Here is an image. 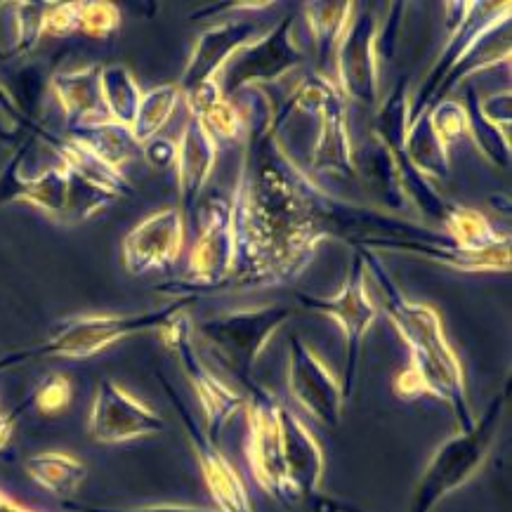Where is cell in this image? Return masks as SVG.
I'll return each mask as SVG.
<instances>
[{"label":"cell","instance_id":"6da1fadb","mask_svg":"<svg viewBox=\"0 0 512 512\" xmlns=\"http://www.w3.org/2000/svg\"><path fill=\"white\" fill-rule=\"evenodd\" d=\"M246 152L236 182V265L222 291L281 286L310 267L324 234L326 192L279 140L265 88L248 90Z\"/></svg>","mask_w":512,"mask_h":512},{"label":"cell","instance_id":"7a4b0ae2","mask_svg":"<svg viewBox=\"0 0 512 512\" xmlns=\"http://www.w3.org/2000/svg\"><path fill=\"white\" fill-rule=\"evenodd\" d=\"M364 260L369 281L378 288L376 305L385 312L387 321L395 326L399 338L409 347V366L399 373L392 390L399 399L432 397L444 402L454 413L461 430L475 425V411L468 399L465 371L449 338H446L442 317L435 307L413 303L387 272L383 255L371 248H354Z\"/></svg>","mask_w":512,"mask_h":512},{"label":"cell","instance_id":"3957f363","mask_svg":"<svg viewBox=\"0 0 512 512\" xmlns=\"http://www.w3.org/2000/svg\"><path fill=\"white\" fill-rule=\"evenodd\" d=\"M248 390L246 461L258 487L286 508L319 494L324 482V451L317 437L267 387Z\"/></svg>","mask_w":512,"mask_h":512},{"label":"cell","instance_id":"277c9868","mask_svg":"<svg viewBox=\"0 0 512 512\" xmlns=\"http://www.w3.org/2000/svg\"><path fill=\"white\" fill-rule=\"evenodd\" d=\"M192 303L194 300L180 298L173 300L170 305L159 307V310L142 314H78V317H67L52 328L50 336L43 343L3 354L0 357V371L48 357L90 359L118 343V340L137 336V333L144 331H159L163 324H168L175 314L185 312Z\"/></svg>","mask_w":512,"mask_h":512},{"label":"cell","instance_id":"5b68a950","mask_svg":"<svg viewBox=\"0 0 512 512\" xmlns=\"http://www.w3.org/2000/svg\"><path fill=\"white\" fill-rule=\"evenodd\" d=\"M508 402L510 380L470 430H461L439 446L418 479L411 496V512H432L446 496L454 494L477 475L496 442Z\"/></svg>","mask_w":512,"mask_h":512},{"label":"cell","instance_id":"8992f818","mask_svg":"<svg viewBox=\"0 0 512 512\" xmlns=\"http://www.w3.org/2000/svg\"><path fill=\"white\" fill-rule=\"evenodd\" d=\"M345 107L347 100L338 90L336 81L317 74V71L295 85L291 97L281 107H274V126H277L279 133L295 111H303V114H312L317 118V142H314L307 173L343 177V180L357 177Z\"/></svg>","mask_w":512,"mask_h":512},{"label":"cell","instance_id":"52a82bcc","mask_svg":"<svg viewBox=\"0 0 512 512\" xmlns=\"http://www.w3.org/2000/svg\"><path fill=\"white\" fill-rule=\"evenodd\" d=\"M199 239L189 265L180 279H170L156 286V293L170 295L180 300H196L201 295L220 293V288L234 272L236 265V225H234V203L222 194L208 196L199 210Z\"/></svg>","mask_w":512,"mask_h":512},{"label":"cell","instance_id":"ba28073f","mask_svg":"<svg viewBox=\"0 0 512 512\" xmlns=\"http://www.w3.org/2000/svg\"><path fill=\"white\" fill-rule=\"evenodd\" d=\"M293 317V307L267 305L255 310H234L203 319L196 324L203 343L220 359V364L248 387L255 383L253 371L269 340Z\"/></svg>","mask_w":512,"mask_h":512},{"label":"cell","instance_id":"9c48e42d","mask_svg":"<svg viewBox=\"0 0 512 512\" xmlns=\"http://www.w3.org/2000/svg\"><path fill=\"white\" fill-rule=\"evenodd\" d=\"M159 338L175 354L177 361H180L182 373H185L189 385H192L196 397H199V406L203 413V432L215 444H220L222 430L227 428L229 420L236 413L246 409L248 397L215 376L213 369L199 357L194 345V324L187 317V312L175 314L168 324H163L159 328Z\"/></svg>","mask_w":512,"mask_h":512},{"label":"cell","instance_id":"30bf717a","mask_svg":"<svg viewBox=\"0 0 512 512\" xmlns=\"http://www.w3.org/2000/svg\"><path fill=\"white\" fill-rule=\"evenodd\" d=\"M298 303L305 307V310L317 312L321 317H328L340 328L345 338V376L340 383H343L345 399H350L354 380H357V366H359V354L361 345H364L366 333L371 331V326L376 324L378 319V305L376 300L371 298L369 293V272H366L364 260L361 255L354 251L350 274H347L343 286L336 295H328V298H321V295H310V293H298L295 295Z\"/></svg>","mask_w":512,"mask_h":512},{"label":"cell","instance_id":"8fae6325","mask_svg":"<svg viewBox=\"0 0 512 512\" xmlns=\"http://www.w3.org/2000/svg\"><path fill=\"white\" fill-rule=\"evenodd\" d=\"M305 62V52L293 36V17L286 15L272 31L255 38L229 59L218 76L227 100L262 85H272Z\"/></svg>","mask_w":512,"mask_h":512},{"label":"cell","instance_id":"7c38bea8","mask_svg":"<svg viewBox=\"0 0 512 512\" xmlns=\"http://www.w3.org/2000/svg\"><path fill=\"white\" fill-rule=\"evenodd\" d=\"M378 31V15L371 8L354 15L333 62V71L338 74L336 85L345 100L369 109H378L380 104Z\"/></svg>","mask_w":512,"mask_h":512},{"label":"cell","instance_id":"4fadbf2b","mask_svg":"<svg viewBox=\"0 0 512 512\" xmlns=\"http://www.w3.org/2000/svg\"><path fill=\"white\" fill-rule=\"evenodd\" d=\"M288 392L324 428H338L343 420L347 402L343 383L300 336L288 340Z\"/></svg>","mask_w":512,"mask_h":512},{"label":"cell","instance_id":"5bb4252c","mask_svg":"<svg viewBox=\"0 0 512 512\" xmlns=\"http://www.w3.org/2000/svg\"><path fill=\"white\" fill-rule=\"evenodd\" d=\"M163 430L166 420L159 413L111 378L102 380L88 418V432L97 444L133 442V439L159 435Z\"/></svg>","mask_w":512,"mask_h":512},{"label":"cell","instance_id":"9a60e30c","mask_svg":"<svg viewBox=\"0 0 512 512\" xmlns=\"http://www.w3.org/2000/svg\"><path fill=\"white\" fill-rule=\"evenodd\" d=\"M161 383L166 387L170 402H173L175 411L180 413L182 425H185L187 439L192 444L196 461H199L203 482L213 496L215 505H218L220 512H253L251 496H248V489L244 479L239 477V472L234 470V465L227 461L225 454L220 451V444H215L210 439L199 423H196V416L192 409L177 397L175 387L168 383L166 378L161 376Z\"/></svg>","mask_w":512,"mask_h":512},{"label":"cell","instance_id":"2e32d148","mask_svg":"<svg viewBox=\"0 0 512 512\" xmlns=\"http://www.w3.org/2000/svg\"><path fill=\"white\" fill-rule=\"evenodd\" d=\"M185 246V215L177 208H163L144 218L123 239V267L133 277L163 269L180 258Z\"/></svg>","mask_w":512,"mask_h":512},{"label":"cell","instance_id":"e0dca14e","mask_svg":"<svg viewBox=\"0 0 512 512\" xmlns=\"http://www.w3.org/2000/svg\"><path fill=\"white\" fill-rule=\"evenodd\" d=\"M262 36V26L253 19H229V22L215 24L196 38L192 55L185 71H182L180 88L182 97L194 93L196 88L215 81L225 69V64L239 52L244 45L253 43Z\"/></svg>","mask_w":512,"mask_h":512},{"label":"cell","instance_id":"ac0fdd59","mask_svg":"<svg viewBox=\"0 0 512 512\" xmlns=\"http://www.w3.org/2000/svg\"><path fill=\"white\" fill-rule=\"evenodd\" d=\"M175 156L177 170V189H180L182 215L192 218L196 213V203L201 199L203 187L208 185L210 175H213L215 163H218L220 142L208 133L206 126L196 118H189L182 128Z\"/></svg>","mask_w":512,"mask_h":512},{"label":"cell","instance_id":"d6986e66","mask_svg":"<svg viewBox=\"0 0 512 512\" xmlns=\"http://www.w3.org/2000/svg\"><path fill=\"white\" fill-rule=\"evenodd\" d=\"M102 67H83L74 71H57L50 78V90L55 93L64 114L67 130L111 123L102 97Z\"/></svg>","mask_w":512,"mask_h":512},{"label":"cell","instance_id":"ffe728a7","mask_svg":"<svg viewBox=\"0 0 512 512\" xmlns=\"http://www.w3.org/2000/svg\"><path fill=\"white\" fill-rule=\"evenodd\" d=\"M508 59H510V3H505L503 10L482 26V31H479L475 41L468 45V50H465L463 57L458 59L456 67L449 71V76H446L442 85H439L435 104L446 100L451 90H454L458 83H463L465 78L475 76L479 71L498 67V64L508 62ZM435 104H432V107H435Z\"/></svg>","mask_w":512,"mask_h":512},{"label":"cell","instance_id":"44dd1931","mask_svg":"<svg viewBox=\"0 0 512 512\" xmlns=\"http://www.w3.org/2000/svg\"><path fill=\"white\" fill-rule=\"evenodd\" d=\"M354 170L364 180V187L378 203H383L387 213L409 208L402 182H399L397 166L392 154L387 152L383 142H378L371 135V142L361 149H354Z\"/></svg>","mask_w":512,"mask_h":512},{"label":"cell","instance_id":"7402d4cb","mask_svg":"<svg viewBox=\"0 0 512 512\" xmlns=\"http://www.w3.org/2000/svg\"><path fill=\"white\" fill-rule=\"evenodd\" d=\"M189 114L196 121H201L203 126L215 140H227V142H246V133H248V123L246 116L241 114V109L236 107L232 100H227L222 95L218 78L210 81L201 88H196L194 93L185 95Z\"/></svg>","mask_w":512,"mask_h":512},{"label":"cell","instance_id":"603a6c76","mask_svg":"<svg viewBox=\"0 0 512 512\" xmlns=\"http://www.w3.org/2000/svg\"><path fill=\"white\" fill-rule=\"evenodd\" d=\"M38 133H41L43 140L50 144L52 152L62 159L64 166H69L74 173L85 177L88 182H93V185L116 194L118 199H126V196L135 194L133 185H130V180L121 173V170L111 168L109 163H104L100 156L90 152L88 147H83L81 142L71 140V137L52 135L48 130H41V128H38Z\"/></svg>","mask_w":512,"mask_h":512},{"label":"cell","instance_id":"cb8c5ba5","mask_svg":"<svg viewBox=\"0 0 512 512\" xmlns=\"http://www.w3.org/2000/svg\"><path fill=\"white\" fill-rule=\"evenodd\" d=\"M354 3H305L307 26L312 31L314 41V59H317V74L328 76L336 62V52L343 43L350 26Z\"/></svg>","mask_w":512,"mask_h":512},{"label":"cell","instance_id":"d4e9b609","mask_svg":"<svg viewBox=\"0 0 512 512\" xmlns=\"http://www.w3.org/2000/svg\"><path fill=\"white\" fill-rule=\"evenodd\" d=\"M404 156L418 173L428 180H446L451 170L449 144L442 140L437 128L432 126L428 111L413 118L404 137Z\"/></svg>","mask_w":512,"mask_h":512},{"label":"cell","instance_id":"484cf974","mask_svg":"<svg viewBox=\"0 0 512 512\" xmlns=\"http://www.w3.org/2000/svg\"><path fill=\"white\" fill-rule=\"evenodd\" d=\"M24 470L43 491L62 498L76 494L88 477L85 463L64 451H43V454L26 458Z\"/></svg>","mask_w":512,"mask_h":512},{"label":"cell","instance_id":"4316f807","mask_svg":"<svg viewBox=\"0 0 512 512\" xmlns=\"http://www.w3.org/2000/svg\"><path fill=\"white\" fill-rule=\"evenodd\" d=\"M67 137L81 142L90 152L100 156L111 168L121 170L128 161L142 156V144L135 140L133 130L121 126V123H97V126H85L67 130Z\"/></svg>","mask_w":512,"mask_h":512},{"label":"cell","instance_id":"83f0119b","mask_svg":"<svg viewBox=\"0 0 512 512\" xmlns=\"http://www.w3.org/2000/svg\"><path fill=\"white\" fill-rule=\"evenodd\" d=\"M442 227V232L454 241V246L468 253L487 251V248L501 246L503 241L510 239L508 234H501L494 225H491V220L482 213V210L458 206V203H451Z\"/></svg>","mask_w":512,"mask_h":512},{"label":"cell","instance_id":"f1b7e54d","mask_svg":"<svg viewBox=\"0 0 512 512\" xmlns=\"http://www.w3.org/2000/svg\"><path fill=\"white\" fill-rule=\"evenodd\" d=\"M102 97L107 104L111 121L130 128L135 121L137 107H140L142 93L140 83L135 81L133 71L123 64H109L102 67Z\"/></svg>","mask_w":512,"mask_h":512},{"label":"cell","instance_id":"f546056e","mask_svg":"<svg viewBox=\"0 0 512 512\" xmlns=\"http://www.w3.org/2000/svg\"><path fill=\"white\" fill-rule=\"evenodd\" d=\"M180 100H182V93L180 88H177V83H166V85H159V88H152L147 90V93H142L135 121L133 126H130L135 140L144 144L154 140V137H159L161 130L166 128L170 118H173Z\"/></svg>","mask_w":512,"mask_h":512},{"label":"cell","instance_id":"4dcf8cb0","mask_svg":"<svg viewBox=\"0 0 512 512\" xmlns=\"http://www.w3.org/2000/svg\"><path fill=\"white\" fill-rule=\"evenodd\" d=\"M465 111H468V137L477 144V149L487 159L494 163V166L510 170V133L505 130L491 126L487 118L479 111V97L475 88L465 90Z\"/></svg>","mask_w":512,"mask_h":512},{"label":"cell","instance_id":"1f68e13d","mask_svg":"<svg viewBox=\"0 0 512 512\" xmlns=\"http://www.w3.org/2000/svg\"><path fill=\"white\" fill-rule=\"evenodd\" d=\"M50 3H12V29H15V45H12V59L22 57L38 45L45 36V12Z\"/></svg>","mask_w":512,"mask_h":512},{"label":"cell","instance_id":"d6a6232c","mask_svg":"<svg viewBox=\"0 0 512 512\" xmlns=\"http://www.w3.org/2000/svg\"><path fill=\"white\" fill-rule=\"evenodd\" d=\"M76 26L78 34L88 38H109L121 26V12L114 3H76Z\"/></svg>","mask_w":512,"mask_h":512},{"label":"cell","instance_id":"836d02e7","mask_svg":"<svg viewBox=\"0 0 512 512\" xmlns=\"http://www.w3.org/2000/svg\"><path fill=\"white\" fill-rule=\"evenodd\" d=\"M428 116L446 144H451L456 137H468V111L463 102L446 97L428 109Z\"/></svg>","mask_w":512,"mask_h":512},{"label":"cell","instance_id":"e575fe53","mask_svg":"<svg viewBox=\"0 0 512 512\" xmlns=\"http://www.w3.org/2000/svg\"><path fill=\"white\" fill-rule=\"evenodd\" d=\"M36 406V411H41L43 416H57V413L67 411L71 404V383L62 373H52L36 387L31 402Z\"/></svg>","mask_w":512,"mask_h":512},{"label":"cell","instance_id":"d590c367","mask_svg":"<svg viewBox=\"0 0 512 512\" xmlns=\"http://www.w3.org/2000/svg\"><path fill=\"white\" fill-rule=\"evenodd\" d=\"M479 111L487 118L491 126L510 133V118H512V95L510 90L501 93H491L487 97H479Z\"/></svg>","mask_w":512,"mask_h":512},{"label":"cell","instance_id":"8d00e7d4","mask_svg":"<svg viewBox=\"0 0 512 512\" xmlns=\"http://www.w3.org/2000/svg\"><path fill=\"white\" fill-rule=\"evenodd\" d=\"M142 156L147 159L149 166L154 168H168L175 166V156H177V144L168 137H154V140L142 144Z\"/></svg>","mask_w":512,"mask_h":512},{"label":"cell","instance_id":"74e56055","mask_svg":"<svg viewBox=\"0 0 512 512\" xmlns=\"http://www.w3.org/2000/svg\"><path fill=\"white\" fill-rule=\"evenodd\" d=\"M78 512H220L218 508H194V505H144V508H126V510H109V508H76Z\"/></svg>","mask_w":512,"mask_h":512},{"label":"cell","instance_id":"f35d334b","mask_svg":"<svg viewBox=\"0 0 512 512\" xmlns=\"http://www.w3.org/2000/svg\"><path fill=\"white\" fill-rule=\"evenodd\" d=\"M0 111H3L5 118H10V121L19 123V126H22V123H26L24 116L19 114L15 100H12V97H10L8 88H5V83H0Z\"/></svg>","mask_w":512,"mask_h":512},{"label":"cell","instance_id":"ab89813d","mask_svg":"<svg viewBox=\"0 0 512 512\" xmlns=\"http://www.w3.org/2000/svg\"><path fill=\"white\" fill-rule=\"evenodd\" d=\"M0 512H34V510L24 508V505H19L17 501H12L10 496H5L3 491H0Z\"/></svg>","mask_w":512,"mask_h":512}]
</instances>
